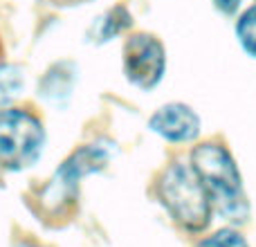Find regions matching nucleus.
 Segmentation results:
<instances>
[{
  "label": "nucleus",
  "instance_id": "nucleus-1",
  "mask_svg": "<svg viewBox=\"0 0 256 247\" xmlns=\"http://www.w3.org/2000/svg\"><path fill=\"white\" fill-rule=\"evenodd\" d=\"M189 164L207 189L216 218L225 225H248L252 218V200L240 164L230 146L220 140L200 142L191 148Z\"/></svg>",
  "mask_w": 256,
  "mask_h": 247
},
{
  "label": "nucleus",
  "instance_id": "nucleus-2",
  "mask_svg": "<svg viewBox=\"0 0 256 247\" xmlns=\"http://www.w3.org/2000/svg\"><path fill=\"white\" fill-rule=\"evenodd\" d=\"M158 196L168 216L191 234L204 232L216 218L212 198L191 164L173 162L160 178Z\"/></svg>",
  "mask_w": 256,
  "mask_h": 247
},
{
  "label": "nucleus",
  "instance_id": "nucleus-3",
  "mask_svg": "<svg viewBox=\"0 0 256 247\" xmlns=\"http://www.w3.org/2000/svg\"><path fill=\"white\" fill-rule=\"evenodd\" d=\"M45 132L40 122L25 110H0V164L20 171L38 160Z\"/></svg>",
  "mask_w": 256,
  "mask_h": 247
},
{
  "label": "nucleus",
  "instance_id": "nucleus-4",
  "mask_svg": "<svg viewBox=\"0 0 256 247\" xmlns=\"http://www.w3.org/2000/svg\"><path fill=\"white\" fill-rule=\"evenodd\" d=\"M166 58L164 48L155 36L137 34L128 38L124 50V74L132 86L142 90H153L162 81Z\"/></svg>",
  "mask_w": 256,
  "mask_h": 247
},
{
  "label": "nucleus",
  "instance_id": "nucleus-5",
  "mask_svg": "<svg viewBox=\"0 0 256 247\" xmlns=\"http://www.w3.org/2000/svg\"><path fill=\"white\" fill-rule=\"evenodd\" d=\"M108 160H110L108 150L99 148V146H86V148L76 150L70 160L63 162V166L56 171L54 180L48 184L45 196H43L45 204H48L50 209H54V207H58V204L68 202V200L74 196L76 184H79L81 178L104 168Z\"/></svg>",
  "mask_w": 256,
  "mask_h": 247
},
{
  "label": "nucleus",
  "instance_id": "nucleus-6",
  "mask_svg": "<svg viewBox=\"0 0 256 247\" xmlns=\"http://www.w3.org/2000/svg\"><path fill=\"white\" fill-rule=\"evenodd\" d=\"M150 130L171 144H194L202 132V120L191 106L173 102L150 117Z\"/></svg>",
  "mask_w": 256,
  "mask_h": 247
},
{
  "label": "nucleus",
  "instance_id": "nucleus-7",
  "mask_svg": "<svg viewBox=\"0 0 256 247\" xmlns=\"http://www.w3.org/2000/svg\"><path fill=\"white\" fill-rule=\"evenodd\" d=\"M234 38L240 52L256 61V0L248 2V7L234 18Z\"/></svg>",
  "mask_w": 256,
  "mask_h": 247
},
{
  "label": "nucleus",
  "instance_id": "nucleus-8",
  "mask_svg": "<svg viewBox=\"0 0 256 247\" xmlns=\"http://www.w3.org/2000/svg\"><path fill=\"white\" fill-rule=\"evenodd\" d=\"M130 22L132 20H130V16H128L126 7H115V9H110L104 18H99L97 27H94V36H97L99 43H104V40H112L117 34H122L126 27H130Z\"/></svg>",
  "mask_w": 256,
  "mask_h": 247
},
{
  "label": "nucleus",
  "instance_id": "nucleus-9",
  "mask_svg": "<svg viewBox=\"0 0 256 247\" xmlns=\"http://www.w3.org/2000/svg\"><path fill=\"white\" fill-rule=\"evenodd\" d=\"M198 247H252L248 236L236 225H222L200 240Z\"/></svg>",
  "mask_w": 256,
  "mask_h": 247
},
{
  "label": "nucleus",
  "instance_id": "nucleus-10",
  "mask_svg": "<svg viewBox=\"0 0 256 247\" xmlns=\"http://www.w3.org/2000/svg\"><path fill=\"white\" fill-rule=\"evenodd\" d=\"M22 92V72L16 66H0V106L12 104Z\"/></svg>",
  "mask_w": 256,
  "mask_h": 247
},
{
  "label": "nucleus",
  "instance_id": "nucleus-11",
  "mask_svg": "<svg viewBox=\"0 0 256 247\" xmlns=\"http://www.w3.org/2000/svg\"><path fill=\"white\" fill-rule=\"evenodd\" d=\"M212 7L216 9L222 18L234 20V18L248 7V0H212Z\"/></svg>",
  "mask_w": 256,
  "mask_h": 247
}]
</instances>
